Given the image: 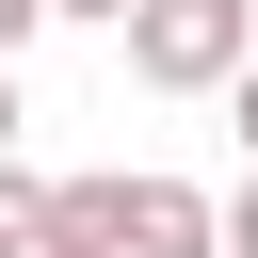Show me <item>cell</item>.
Listing matches in <instances>:
<instances>
[{"instance_id":"1","label":"cell","mask_w":258,"mask_h":258,"mask_svg":"<svg viewBox=\"0 0 258 258\" xmlns=\"http://www.w3.org/2000/svg\"><path fill=\"white\" fill-rule=\"evenodd\" d=\"M258 64V0H145L129 16V81L145 97H226Z\"/></svg>"},{"instance_id":"2","label":"cell","mask_w":258,"mask_h":258,"mask_svg":"<svg viewBox=\"0 0 258 258\" xmlns=\"http://www.w3.org/2000/svg\"><path fill=\"white\" fill-rule=\"evenodd\" d=\"M129 258H226V210L194 177H129Z\"/></svg>"},{"instance_id":"3","label":"cell","mask_w":258,"mask_h":258,"mask_svg":"<svg viewBox=\"0 0 258 258\" xmlns=\"http://www.w3.org/2000/svg\"><path fill=\"white\" fill-rule=\"evenodd\" d=\"M48 258H129V177H48Z\"/></svg>"},{"instance_id":"4","label":"cell","mask_w":258,"mask_h":258,"mask_svg":"<svg viewBox=\"0 0 258 258\" xmlns=\"http://www.w3.org/2000/svg\"><path fill=\"white\" fill-rule=\"evenodd\" d=\"M0 258H48V177L0 161Z\"/></svg>"},{"instance_id":"5","label":"cell","mask_w":258,"mask_h":258,"mask_svg":"<svg viewBox=\"0 0 258 258\" xmlns=\"http://www.w3.org/2000/svg\"><path fill=\"white\" fill-rule=\"evenodd\" d=\"M226 258H258V161H242V194H226Z\"/></svg>"},{"instance_id":"6","label":"cell","mask_w":258,"mask_h":258,"mask_svg":"<svg viewBox=\"0 0 258 258\" xmlns=\"http://www.w3.org/2000/svg\"><path fill=\"white\" fill-rule=\"evenodd\" d=\"M32 32H48V0H0V64H16V48H32Z\"/></svg>"},{"instance_id":"7","label":"cell","mask_w":258,"mask_h":258,"mask_svg":"<svg viewBox=\"0 0 258 258\" xmlns=\"http://www.w3.org/2000/svg\"><path fill=\"white\" fill-rule=\"evenodd\" d=\"M48 16H97V32H129V16H145V0H48Z\"/></svg>"},{"instance_id":"8","label":"cell","mask_w":258,"mask_h":258,"mask_svg":"<svg viewBox=\"0 0 258 258\" xmlns=\"http://www.w3.org/2000/svg\"><path fill=\"white\" fill-rule=\"evenodd\" d=\"M226 113H242V145H258V64H242V81H226Z\"/></svg>"},{"instance_id":"9","label":"cell","mask_w":258,"mask_h":258,"mask_svg":"<svg viewBox=\"0 0 258 258\" xmlns=\"http://www.w3.org/2000/svg\"><path fill=\"white\" fill-rule=\"evenodd\" d=\"M0 161H16V64H0Z\"/></svg>"}]
</instances>
